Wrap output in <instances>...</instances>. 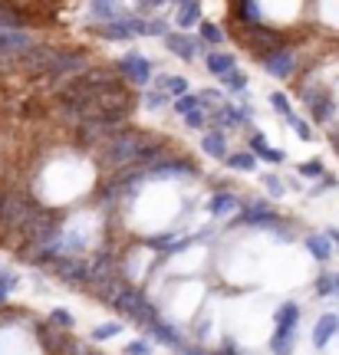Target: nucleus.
Listing matches in <instances>:
<instances>
[{
    "label": "nucleus",
    "instance_id": "46",
    "mask_svg": "<svg viewBox=\"0 0 339 355\" xmlns=\"http://www.w3.org/2000/svg\"><path fill=\"white\" fill-rule=\"evenodd\" d=\"M79 355H102V352H92V349H76Z\"/></svg>",
    "mask_w": 339,
    "mask_h": 355
},
{
    "label": "nucleus",
    "instance_id": "36",
    "mask_svg": "<svg viewBox=\"0 0 339 355\" xmlns=\"http://www.w3.org/2000/svg\"><path fill=\"white\" fill-rule=\"evenodd\" d=\"M264 188L270 198H283L287 194V188H283V178H276V175H267L264 178Z\"/></svg>",
    "mask_w": 339,
    "mask_h": 355
},
{
    "label": "nucleus",
    "instance_id": "32",
    "mask_svg": "<svg viewBox=\"0 0 339 355\" xmlns=\"http://www.w3.org/2000/svg\"><path fill=\"white\" fill-rule=\"evenodd\" d=\"M270 105H274V112H280L283 119H293V109H290V99L283 96V92H270Z\"/></svg>",
    "mask_w": 339,
    "mask_h": 355
},
{
    "label": "nucleus",
    "instance_id": "2",
    "mask_svg": "<svg viewBox=\"0 0 339 355\" xmlns=\"http://www.w3.org/2000/svg\"><path fill=\"white\" fill-rule=\"evenodd\" d=\"M99 300L109 303L115 313H122L129 322H135L138 329H149L151 322H158V309L149 303V296L135 286H129L126 279H115V283H106L99 286Z\"/></svg>",
    "mask_w": 339,
    "mask_h": 355
},
{
    "label": "nucleus",
    "instance_id": "10",
    "mask_svg": "<svg viewBox=\"0 0 339 355\" xmlns=\"http://www.w3.org/2000/svg\"><path fill=\"white\" fill-rule=\"evenodd\" d=\"M165 46L175 53L178 60H185V63H195L198 56H204V43L201 37H191V33H178V30H172L168 37H165Z\"/></svg>",
    "mask_w": 339,
    "mask_h": 355
},
{
    "label": "nucleus",
    "instance_id": "8",
    "mask_svg": "<svg viewBox=\"0 0 339 355\" xmlns=\"http://www.w3.org/2000/svg\"><path fill=\"white\" fill-rule=\"evenodd\" d=\"M115 73L122 79H129L132 86H149L151 83V60L149 56H142L138 50H132V53H126L119 63H115Z\"/></svg>",
    "mask_w": 339,
    "mask_h": 355
},
{
    "label": "nucleus",
    "instance_id": "12",
    "mask_svg": "<svg viewBox=\"0 0 339 355\" xmlns=\"http://www.w3.org/2000/svg\"><path fill=\"white\" fill-rule=\"evenodd\" d=\"M261 63H264V69L270 73V76L290 79V76H293V69H297V56H293V50H290V46H280V50H274L270 56H264Z\"/></svg>",
    "mask_w": 339,
    "mask_h": 355
},
{
    "label": "nucleus",
    "instance_id": "49",
    "mask_svg": "<svg viewBox=\"0 0 339 355\" xmlns=\"http://www.w3.org/2000/svg\"><path fill=\"white\" fill-rule=\"evenodd\" d=\"M336 296H339V273H336Z\"/></svg>",
    "mask_w": 339,
    "mask_h": 355
},
{
    "label": "nucleus",
    "instance_id": "43",
    "mask_svg": "<svg viewBox=\"0 0 339 355\" xmlns=\"http://www.w3.org/2000/svg\"><path fill=\"white\" fill-rule=\"evenodd\" d=\"M333 188H336V178H333V175H323V178H320V184L313 188V194H323V191H333Z\"/></svg>",
    "mask_w": 339,
    "mask_h": 355
},
{
    "label": "nucleus",
    "instance_id": "5",
    "mask_svg": "<svg viewBox=\"0 0 339 355\" xmlns=\"http://www.w3.org/2000/svg\"><path fill=\"white\" fill-rule=\"evenodd\" d=\"M297 326H300V306L283 303L274 313V336H270V352L274 355H290L293 343H297Z\"/></svg>",
    "mask_w": 339,
    "mask_h": 355
},
{
    "label": "nucleus",
    "instance_id": "47",
    "mask_svg": "<svg viewBox=\"0 0 339 355\" xmlns=\"http://www.w3.org/2000/svg\"><path fill=\"white\" fill-rule=\"evenodd\" d=\"M0 224H3V194H0Z\"/></svg>",
    "mask_w": 339,
    "mask_h": 355
},
{
    "label": "nucleus",
    "instance_id": "39",
    "mask_svg": "<svg viewBox=\"0 0 339 355\" xmlns=\"http://www.w3.org/2000/svg\"><path fill=\"white\" fill-rule=\"evenodd\" d=\"M50 322L56 326V329H73V316H69L66 309H53V313H50Z\"/></svg>",
    "mask_w": 339,
    "mask_h": 355
},
{
    "label": "nucleus",
    "instance_id": "26",
    "mask_svg": "<svg viewBox=\"0 0 339 355\" xmlns=\"http://www.w3.org/2000/svg\"><path fill=\"white\" fill-rule=\"evenodd\" d=\"M306 250L313 254V260H320V263H326L329 257H333V241H329L326 234H306Z\"/></svg>",
    "mask_w": 339,
    "mask_h": 355
},
{
    "label": "nucleus",
    "instance_id": "19",
    "mask_svg": "<svg viewBox=\"0 0 339 355\" xmlns=\"http://www.w3.org/2000/svg\"><path fill=\"white\" fill-rule=\"evenodd\" d=\"M247 152H254L261 162H267V165H283V158H287L280 148H270V145L264 141V135H251V141H247Z\"/></svg>",
    "mask_w": 339,
    "mask_h": 355
},
{
    "label": "nucleus",
    "instance_id": "45",
    "mask_svg": "<svg viewBox=\"0 0 339 355\" xmlns=\"http://www.w3.org/2000/svg\"><path fill=\"white\" fill-rule=\"evenodd\" d=\"M326 237H329V241H333V243H336V247H339V230H336V227H329V230H326Z\"/></svg>",
    "mask_w": 339,
    "mask_h": 355
},
{
    "label": "nucleus",
    "instance_id": "40",
    "mask_svg": "<svg viewBox=\"0 0 339 355\" xmlns=\"http://www.w3.org/2000/svg\"><path fill=\"white\" fill-rule=\"evenodd\" d=\"M126 355H151V343H149V339L129 343V345H126Z\"/></svg>",
    "mask_w": 339,
    "mask_h": 355
},
{
    "label": "nucleus",
    "instance_id": "30",
    "mask_svg": "<svg viewBox=\"0 0 339 355\" xmlns=\"http://www.w3.org/2000/svg\"><path fill=\"white\" fill-rule=\"evenodd\" d=\"M198 37H201L208 46H221V43H224V30L217 24H201L198 26Z\"/></svg>",
    "mask_w": 339,
    "mask_h": 355
},
{
    "label": "nucleus",
    "instance_id": "4",
    "mask_svg": "<svg viewBox=\"0 0 339 355\" xmlns=\"http://www.w3.org/2000/svg\"><path fill=\"white\" fill-rule=\"evenodd\" d=\"M47 214L43 207H40L33 198H26V194H20V191H10V194H3V224L13 230H30L33 224H37L40 217Z\"/></svg>",
    "mask_w": 339,
    "mask_h": 355
},
{
    "label": "nucleus",
    "instance_id": "22",
    "mask_svg": "<svg viewBox=\"0 0 339 355\" xmlns=\"http://www.w3.org/2000/svg\"><path fill=\"white\" fill-rule=\"evenodd\" d=\"M201 148H204V155H211V158H221V162H227V139H224V132L221 128H211L208 135L201 139Z\"/></svg>",
    "mask_w": 339,
    "mask_h": 355
},
{
    "label": "nucleus",
    "instance_id": "21",
    "mask_svg": "<svg viewBox=\"0 0 339 355\" xmlns=\"http://www.w3.org/2000/svg\"><path fill=\"white\" fill-rule=\"evenodd\" d=\"M122 13H126V7H122V3H113V0H96V3H89V17L99 20L96 26L113 24V20H119Z\"/></svg>",
    "mask_w": 339,
    "mask_h": 355
},
{
    "label": "nucleus",
    "instance_id": "13",
    "mask_svg": "<svg viewBox=\"0 0 339 355\" xmlns=\"http://www.w3.org/2000/svg\"><path fill=\"white\" fill-rule=\"evenodd\" d=\"M33 37L30 33H17V30H0V56H20L33 53Z\"/></svg>",
    "mask_w": 339,
    "mask_h": 355
},
{
    "label": "nucleus",
    "instance_id": "17",
    "mask_svg": "<svg viewBox=\"0 0 339 355\" xmlns=\"http://www.w3.org/2000/svg\"><path fill=\"white\" fill-rule=\"evenodd\" d=\"M204 63H208V69H211V76H217V79L231 76V73L238 69V60L224 50H211L208 56H204Z\"/></svg>",
    "mask_w": 339,
    "mask_h": 355
},
{
    "label": "nucleus",
    "instance_id": "27",
    "mask_svg": "<svg viewBox=\"0 0 339 355\" xmlns=\"http://www.w3.org/2000/svg\"><path fill=\"white\" fill-rule=\"evenodd\" d=\"M158 89H162L165 96H175V99H181V96H188V79L185 76H158Z\"/></svg>",
    "mask_w": 339,
    "mask_h": 355
},
{
    "label": "nucleus",
    "instance_id": "20",
    "mask_svg": "<svg viewBox=\"0 0 339 355\" xmlns=\"http://www.w3.org/2000/svg\"><path fill=\"white\" fill-rule=\"evenodd\" d=\"M238 207H240L238 194H231V191H217L211 201H208V214L211 217H227V214H234Z\"/></svg>",
    "mask_w": 339,
    "mask_h": 355
},
{
    "label": "nucleus",
    "instance_id": "42",
    "mask_svg": "<svg viewBox=\"0 0 339 355\" xmlns=\"http://www.w3.org/2000/svg\"><path fill=\"white\" fill-rule=\"evenodd\" d=\"M208 119H211V115H208V112H195V115H188V119H185V125H188V128H195V132H198V128H204V125H208Z\"/></svg>",
    "mask_w": 339,
    "mask_h": 355
},
{
    "label": "nucleus",
    "instance_id": "18",
    "mask_svg": "<svg viewBox=\"0 0 339 355\" xmlns=\"http://www.w3.org/2000/svg\"><path fill=\"white\" fill-rule=\"evenodd\" d=\"M234 13L240 17V30H254V26H264V10H261V3H254V0H240Z\"/></svg>",
    "mask_w": 339,
    "mask_h": 355
},
{
    "label": "nucleus",
    "instance_id": "25",
    "mask_svg": "<svg viewBox=\"0 0 339 355\" xmlns=\"http://www.w3.org/2000/svg\"><path fill=\"white\" fill-rule=\"evenodd\" d=\"M96 33L106 40H132V26H129V10L119 17V20H113V24H102L96 26Z\"/></svg>",
    "mask_w": 339,
    "mask_h": 355
},
{
    "label": "nucleus",
    "instance_id": "28",
    "mask_svg": "<svg viewBox=\"0 0 339 355\" xmlns=\"http://www.w3.org/2000/svg\"><path fill=\"white\" fill-rule=\"evenodd\" d=\"M172 105H175V112L181 115V119H188V115H195V112H204L201 96H198V92H188V96H181V99H175Z\"/></svg>",
    "mask_w": 339,
    "mask_h": 355
},
{
    "label": "nucleus",
    "instance_id": "35",
    "mask_svg": "<svg viewBox=\"0 0 339 355\" xmlns=\"http://www.w3.org/2000/svg\"><path fill=\"white\" fill-rule=\"evenodd\" d=\"M165 102H172V96H165L162 89H149L145 92V109H162Z\"/></svg>",
    "mask_w": 339,
    "mask_h": 355
},
{
    "label": "nucleus",
    "instance_id": "37",
    "mask_svg": "<svg viewBox=\"0 0 339 355\" xmlns=\"http://www.w3.org/2000/svg\"><path fill=\"white\" fill-rule=\"evenodd\" d=\"M290 122V128L300 135L303 141H313V132H310V125H306V119H300V115H293V119H287Z\"/></svg>",
    "mask_w": 339,
    "mask_h": 355
},
{
    "label": "nucleus",
    "instance_id": "23",
    "mask_svg": "<svg viewBox=\"0 0 339 355\" xmlns=\"http://www.w3.org/2000/svg\"><path fill=\"white\" fill-rule=\"evenodd\" d=\"M26 26H30V20L24 17V10L0 3V30H17V33H26Z\"/></svg>",
    "mask_w": 339,
    "mask_h": 355
},
{
    "label": "nucleus",
    "instance_id": "15",
    "mask_svg": "<svg viewBox=\"0 0 339 355\" xmlns=\"http://www.w3.org/2000/svg\"><path fill=\"white\" fill-rule=\"evenodd\" d=\"M151 336V339H155V343H162V345H168V349H181V345H185V339H181V332L175 329V326H172V322H165V319H158V322H151L149 329H145Z\"/></svg>",
    "mask_w": 339,
    "mask_h": 355
},
{
    "label": "nucleus",
    "instance_id": "44",
    "mask_svg": "<svg viewBox=\"0 0 339 355\" xmlns=\"http://www.w3.org/2000/svg\"><path fill=\"white\" fill-rule=\"evenodd\" d=\"M178 355H208L204 349H198V345H181L178 349Z\"/></svg>",
    "mask_w": 339,
    "mask_h": 355
},
{
    "label": "nucleus",
    "instance_id": "34",
    "mask_svg": "<svg viewBox=\"0 0 339 355\" xmlns=\"http://www.w3.org/2000/svg\"><path fill=\"white\" fill-rule=\"evenodd\" d=\"M13 286H17V273L13 270H0V303L13 293Z\"/></svg>",
    "mask_w": 339,
    "mask_h": 355
},
{
    "label": "nucleus",
    "instance_id": "48",
    "mask_svg": "<svg viewBox=\"0 0 339 355\" xmlns=\"http://www.w3.org/2000/svg\"><path fill=\"white\" fill-rule=\"evenodd\" d=\"M333 145H336V152H339V135H336V139H333Z\"/></svg>",
    "mask_w": 339,
    "mask_h": 355
},
{
    "label": "nucleus",
    "instance_id": "41",
    "mask_svg": "<svg viewBox=\"0 0 339 355\" xmlns=\"http://www.w3.org/2000/svg\"><path fill=\"white\" fill-rule=\"evenodd\" d=\"M297 171H300L303 178H323V175H326L320 162H306V165H300V168H297Z\"/></svg>",
    "mask_w": 339,
    "mask_h": 355
},
{
    "label": "nucleus",
    "instance_id": "9",
    "mask_svg": "<svg viewBox=\"0 0 339 355\" xmlns=\"http://www.w3.org/2000/svg\"><path fill=\"white\" fill-rule=\"evenodd\" d=\"M240 43L264 60V56H270L274 50L283 46V37L276 30H270V26H254V30H240Z\"/></svg>",
    "mask_w": 339,
    "mask_h": 355
},
{
    "label": "nucleus",
    "instance_id": "7",
    "mask_svg": "<svg viewBox=\"0 0 339 355\" xmlns=\"http://www.w3.org/2000/svg\"><path fill=\"white\" fill-rule=\"evenodd\" d=\"M53 273L66 283H89V286H96V273H92V260H83V257H60L56 263L50 266Z\"/></svg>",
    "mask_w": 339,
    "mask_h": 355
},
{
    "label": "nucleus",
    "instance_id": "1",
    "mask_svg": "<svg viewBox=\"0 0 339 355\" xmlns=\"http://www.w3.org/2000/svg\"><path fill=\"white\" fill-rule=\"evenodd\" d=\"M20 63L26 69H33L40 76H50L56 86L69 83V79L83 76L89 66V56L83 50H56V46H37L33 53H26Z\"/></svg>",
    "mask_w": 339,
    "mask_h": 355
},
{
    "label": "nucleus",
    "instance_id": "38",
    "mask_svg": "<svg viewBox=\"0 0 339 355\" xmlns=\"http://www.w3.org/2000/svg\"><path fill=\"white\" fill-rule=\"evenodd\" d=\"M316 293H320V296H333V293H336V277H333V273H323V277L316 279Z\"/></svg>",
    "mask_w": 339,
    "mask_h": 355
},
{
    "label": "nucleus",
    "instance_id": "14",
    "mask_svg": "<svg viewBox=\"0 0 339 355\" xmlns=\"http://www.w3.org/2000/svg\"><path fill=\"white\" fill-rule=\"evenodd\" d=\"M201 3H195V0H181L175 7V26L178 33H188L191 26H201Z\"/></svg>",
    "mask_w": 339,
    "mask_h": 355
},
{
    "label": "nucleus",
    "instance_id": "33",
    "mask_svg": "<svg viewBox=\"0 0 339 355\" xmlns=\"http://www.w3.org/2000/svg\"><path fill=\"white\" fill-rule=\"evenodd\" d=\"M119 332H122V322H102V326L92 329V339L102 343V339H113V336H119Z\"/></svg>",
    "mask_w": 339,
    "mask_h": 355
},
{
    "label": "nucleus",
    "instance_id": "16",
    "mask_svg": "<svg viewBox=\"0 0 339 355\" xmlns=\"http://www.w3.org/2000/svg\"><path fill=\"white\" fill-rule=\"evenodd\" d=\"M339 332V316L336 313H323V316L316 319V326H313V345L316 349H326L329 339Z\"/></svg>",
    "mask_w": 339,
    "mask_h": 355
},
{
    "label": "nucleus",
    "instance_id": "29",
    "mask_svg": "<svg viewBox=\"0 0 339 355\" xmlns=\"http://www.w3.org/2000/svg\"><path fill=\"white\" fill-rule=\"evenodd\" d=\"M224 165L231 168V171H244V175H247V171L257 168V155L254 152H234V155H227Z\"/></svg>",
    "mask_w": 339,
    "mask_h": 355
},
{
    "label": "nucleus",
    "instance_id": "24",
    "mask_svg": "<svg viewBox=\"0 0 339 355\" xmlns=\"http://www.w3.org/2000/svg\"><path fill=\"white\" fill-rule=\"evenodd\" d=\"M306 96H310V109H313V119L316 122H329V119H333V115H336V102L329 99L326 92H306Z\"/></svg>",
    "mask_w": 339,
    "mask_h": 355
},
{
    "label": "nucleus",
    "instance_id": "31",
    "mask_svg": "<svg viewBox=\"0 0 339 355\" xmlns=\"http://www.w3.org/2000/svg\"><path fill=\"white\" fill-rule=\"evenodd\" d=\"M221 83H224L231 92H247V73H240V69H234V73H231V76H224Z\"/></svg>",
    "mask_w": 339,
    "mask_h": 355
},
{
    "label": "nucleus",
    "instance_id": "6",
    "mask_svg": "<svg viewBox=\"0 0 339 355\" xmlns=\"http://www.w3.org/2000/svg\"><path fill=\"white\" fill-rule=\"evenodd\" d=\"M234 227H257V230H274L280 241H293V230H290L287 220H280L274 214V207L264 201H251L244 207V214L234 220Z\"/></svg>",
    "mask_w": 339,
    "mask_h": 355
},
{
    "label": "nucleus",
    "instance_id": "3",
    "mask_svg": "<svg viewBox=\"0 0 339 355\" xmlns=\"http://www.w3.org/2000/svg\"><path fill=\"white\" fill-rule=\"evenodd\" d=\"M149 145H151L149 135H142V132H129V135H122V139L102 145L99 155H96V162H99L102 168H113V171L138 168V162H142V155H145Z\"/></svg>",
    "mask_w": 339,
    "mask_h": 355
},
{
    "label": "nucleus",
    "instance_id": "11",
    "mask_svg": "<svg viewBox=\"0 0 339 355\" xmlns=\"http://www.w3.org/2000/svg\"><path fill=\"white\" fill-rule=\"evenodd\" d=\"M145 175L149 178H195L198 168L191 165L188 158H168V155H165L162 162H155L151 168H145Z\"/></svg>",
    "mask_w": 339,
    "mask_h": 355
}]
</instances>
